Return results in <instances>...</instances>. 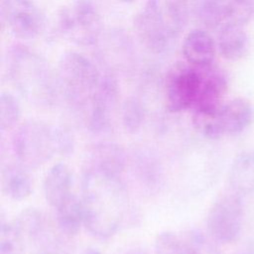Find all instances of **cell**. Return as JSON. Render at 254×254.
<instances>
[{
    "label": "cell",
    "instance_id": "cell-6",
    "mask_svg": "<svg viewBox=\"0 0 254 254\" xmlns=\"http://www.w3.org/2000/svg\"><path fill=\"white\" fill-rule=\"evenodd\" d=\"M12 149L17 162L36 169L58 155L56 125L30 120L21 124L13 134Z\"/></svg>",
    "mask_w": 254,
    "mask_h": 254
},
{
    "label": "cell",
    "instance_id": "cell-1",
    "mask_svg": "<svg viewBox=\"0 0 254 254\" xmlns=\"http://www.w3.org/2000/svg\"><path fill=\"white\" fill-rule=\"evenodd\" d=\"M84 226L98 239H108L125 224L130 198L121 175L83 168L80 180Z\"/></svg>",
    "mask_w": 254,
    "mask_h": 254
},
{
    "label": "cell",
    "instance_id": "cell-31",
    "mask_svg": "<svg viewBox=\"0 0 254 254\" xmlns=\"http://www.w3.org/2000/svg\"><path fill=\"white\" fill-rule=\"evenodd\" d=\"M243 254H253V253H243Z\"/></svg>",
    "mask_w": 254,
    "mask_h": 254
},
{
    "label": "cell",
    "instance_id": "cell-30",
    "mask_svg": "<svg viewBox=\"0 0 254 254\" xmlns=\"http://www.w3.org/2000/svg\"><path fill=\"white\" fill-rule=\"evenodd\" d=\"M118 1L123 2V3H131V2H133V1H135V0H118Z\"/></svg>",
    "mask_w": 254,
    "mask_h": 254
},
{
    "label": "cell",
    "instance_id": "cell-13",
    "mask_svg": "<svg viewBox=\"0 0 254 254\" xmlns=\"http://www.w3.org/2000/svg\"><path fill=\"white\" fill-rule=\"evenodd\" d=\"M127 161L128 155L121 145L113 142H101L89 149L83 168L122 175Z\"/></svg>",
    "mask_w": 254,
    "mask_h": 254
},
{
    "label": "cell",
    "instance_id": "cell-16",
    "mask_svg": "<svg viewBox=\"0 0 254 254\" xmlns=\"http://www.w3.org/2000/svg\"><path fill=\"white\" fill-rule=\"evenodd\" d=\"M217 49L222 58L228 61H239L249 51V38L243 26L225 24L219 30Z\"/></svg>",
    "mask_w": 254,
    "mask_h": 254
},
{
    "label": "cell",
    "instance_id": "cell-27",
    "mask_svg": "<svg viewBox=\"0 0 254 254\" xmlns=\"http://www.w3.org/2000/svg\"><path fill=\"white\" fill-rule=\"evenodd\" d=\"M122 254H149V253L142 248H131L126 250Z\"/></svg>",
    "mask_w": 254,
    "mask_h": 254
},
{
    "label": "cell",
    "instance_id": "cell-21",
    "mask_svg": "<svg viewBox=\"0 0 254 254\" xmlns=\"http://www.w3.org/2000/svg\"><path fill=\"white\" fill-rule=\"evenodd\" d=\"M23 241L29 240L31 243H38L48 233V225L42 211L36 208L23 210L13 222Z\"/></svg>",
    "mask_w": 254,
    "mask_h": 254
},
{
    "label": "cell",
    "instance_id": "cell-9",
    "mask_svg": "<svg viewBox=\"0 0 254 254\" xmlns=\"http://www.w3.org/2000/svg\"><path fill=\"white\" fill-rule=\"evenodd\" d=\"M200 71L198 66L176 64L168 72L165 84L166 107L178 113L193 110L200 92Z\"/></svg>",
    "mask_w": 254,
    "mask_h": 254
},
{
    "label": "cell",
    "instance_id": "cell-8",
    "mask_svg": "<svg viewBox=\"0 0 254 254\" xmlns=\"http://www.w3.org/2000/svg\"><path fill=\"white\" fill-rule=\"evenodd\" d=\"M242 222L241 195L229 190L211 204L206 216L207 233L217 243H232L238 239L241 233Z\"/></svg>",
    "mask_w": 254,
    "mask_h": 254
},
{
    "label": "cell",
    "instance_id": "cell-5",
    "mask_svg": "<svg viewBox=\"0 0 254 254\" xmlns=\"http://www.w3.org/2000/svg\"><path fill=\"white\" fill-rule=\"evenodd\" d=\"M254 118L252 104L245 98H234L211 111L193 112L192 124L205 138L220 139L246 130Z\"/></svg>",
    "mask_w": 254,
    "mask_h": 254
},
{
    "label": "cell",
    "instance_id": "cell-26",
    "mask_svg": "<svg viewBox=\"0 0 254 254\" xmlns=\"http://www.w3.org/2000/svg\"><path fill=\"white\" fill-rule=\"evenodd\" d=\"M56 141L58 155L67 156L73 152L74 139L68 129L63 126H56Z\"/></svg>",
    "mask_w": 254,
    "mask_h": 254
},
{
    "label": "cell",
    "instance_id": "cell-29",
    "mask_svg": "<svg viewBox=\"0 0 254 254\" xmlns=\"http://www.w3.org/2000/svg\"><path fill=\"white\" fill-rule=\"evenodd\" d=\"M234 1H240V2H250V3H254V0H234Z\"/></svg>",
    "mask_w": 254,
    "mask_h": 254
},
{
    "label": "cell",
    "instance_id": "cell-11",
    "mask_svg": "<svg viewBox=\"0 0 254 254\" xmlns=\"http://www.w3.org/2000/svg\"><path fill=\"white\" fill-rule=\"evenodd\" d=\"M1 18L10 33L20 40L36 39L44 27V16L32 0H1Z\"/></svg>",
    "mask_w": 254,
    "mask_h": 254
},
{
    "label": "cell",
    "instance_id": "cell-22",
    "mask_svg": "<svg viewBox=\"0 0 254 254\" xmlns=\"http://www.w3.org/2000/svg\"><path fill=\"white\" fill-rule=\"evenodd\" d=\"M146 117V107L141 99L130 96L121 106V122L128 133H135L142 127Z\"/></svg>",
    "mask_w": 254,
    "mask_h": 254
},
{
    "label": "cell",
    "instance_id": "cell-25",
    "mask_svg": "<svg viewBox=\"0 0 254 254\" xmlns=\"http://www.w3.org/2000/svg\"><path fill=\"white\" fill-rule=\"evenodd\" d=\"M154 254H188L183 235L172 231L159 233L154 242Z\"/></svg>",
    "mask_w": 254,
    "mask_h": 254
},
{
    "label": "cell",
    "instance_id": "cell-3",
    "mask_svg": "<svg viewBox=\"0 0 254 254\" xmlns=\"http://www.w3.org/2000/svg\"><path fill=\"white\" fill-rule=\"evenodd\" d=\"M7 75L17 90L31 103L52 105L60 93L56 73L47 61L23 45H15L6 58Z\"/></svg>",
    "mask_w": 254,
    "mask_h": 254
},
{
    "label": "cell",
    "instance_id": "cell-20",
    "mask_svg": "<svg viewBox=\"0 0 254 254\" xmlns=\"http://www.w3.org/2000/svg\"><path fill=\"white\" fill-rule=\"evenodd\" d=\"M191 10L196 20L209 29H220L229 22V0H192Z\"/></svg>",
    "mask_w": 254,
    "mask_h": 254
},
{
    "label": "cell",
    "instance_id": "cell-17",
    "mask_svg": "<svg viewBox=\"0 0 254 254\" xmlns=\"http://www.w3.org/2000/svg\"><path fill=\"white\" fill-rule=\"evenodd\" d=\"M228 185L230 190L239 195L254 191V149L235 157L229 169Z\"/></svg>",
    "mask_w": 254,
    "mask_h": 254
},
{
    "label": "cell",
    "instance_id": "cell-24",
    "mask_svg": "<svg viewBox=\"0 0 254 254\" xmlns=\"http://www.w3.org/2000/svg\"><path fill=\"white\" fill-rule=\"evenodd\" d=\"M21 115V108L18 99L9 91H2L0 94V128L4 132L14 127Z\"/></svg>",
    "mask_w": 254,
    "mask_h": 254
},
{
    "label": "cell",
    "instance_id": "cell-28",
    "mask_svg": "<svg viewBox=\"0 0 254 254\" xmlns=\"http://www.w3.org/2000/svg\"><path fill=\"white\" fill-rule=\"evenodd\" d=\"M81 254H102V252L100 250H98L97 248L94 247H87L85 248Z\"/></svg>",
    "mask_w": 254,
    "mask_h": 254
},
{
    "label": "cell",
    "instance_id": "cell-23",
    "mask_svg": "<svg viewBox=\"0 0 254 254\" xmlns=\"http://www.w3.org/2000/svg\"><path fill=\"white\" fill-rule=\"evenodd\" d=\"M188 254H222L220 249L209 235L197 229H190L182 234Z\"/></svg>",
    "mask_w": 254,
    "mask_h": 254
},
{
    "label": "cell",
    "instance_id": "cell-14",
    "mask_svg": "<svg viewBox=\"0 0 254 254\" xmlns=\"http://www.w3.org/2000/svg\"><path fill=\"white\" fill-rule=\"evenodd\" d=\"M43 192L50 206L56 208L73 192V175L64 163H57L50 168L43 182Z\"/></svg>",
    "mask_w": 254,
    "mask_h": 254
},
{
    "label": "cell",
    "instance_id": "cell-15",
    "mask_svg": "<svg viewBox=\"0 0 254 254\" xmlns=\"http://www.w3.org/2000/svg\"><path fill=\"white\" fill-rule=\"evenodd\" d=\"M182 52L189 64L204 66L213 64L216 44L207 31L193 29L185 37Z\"/></svg>",
    "mask_w": 254,
    "mask_h": 254
},
{
    "label": "cell",
    "instance_id": "cell-2",
    "mask_svg": "<svg viewBox=\"0 0 254 254\" xmlns=\"http://www.w3.org/2000/svg\"><path fill=\"white\" fill-rule=\"evenodd\" d=\"M189 14L188 0H146L134 18L136 36L150 53L168 54L184 32Z\"/></svg>",
    "mask_w": 254,
    "mask_h": 254
},
{
    "label": "cell",
    "instance_id": "cell-10",
    "mask_svg": "<svg viewBox=\"0 0 254 254\" xmlns=\"http://www.w3.org/2000/svg\"><path fill=\"white\" fill-rule=\"evenodd\" d=\"M119 96L120 88L117 78L112 73L101 75L98 87L84 115L85 125L90 132L100 134L110 129Z\"/></svg>",
    "mask_w": 254,
    "mask_h": 254
},
{
    "label": "cell",
    "instance_id": "cell-4",
    "mask_svg": "<svg viewBox=\"0 0 254 254\" xmlns=\"http://www.w3.org/2000/svg\"><path fill=\"white\" fill-rule=\"evenodd\" d=\"M60 93L74 110L84 112L100 82L95 64L77 52H66L59 60L56 71Z\"/></svg>",
    "mask_w": 254,
    "mask_h": 254
},
{
    "label": "cell",
    "instance_id": "cell-19",
    "mask_svg": "<svg viewBox=\"0 0 254 254\" xmlns=\"http://www.w3.org/2000/svg\"><path fill=\"white\" fill-rule=\"evenodd\" d=\"M54 210L57 226L62 234L75 235L84 225L82 201L75 193H72Z\"/></svg>",
    "mask_w": 254,
    "mask_h": 254
},
{
    "label": "cell",
    "instance_id": "cell-12",
    "mask_svg": "<svg viewBox=\"0 0 254 254\" xmlns=\"http://www.w3.org/2000/svg\"><path fill=\"white\" fill-rule=\"evenodd\" d=\"M131 166L134 177L150 193L160 190L164 185L163 165L157 154L146 147H138L131 153Z\"/></svg>",
    "mask_w": 254,
    "mask_h": 254
},
{
    "label": "cell",
    "instance_id": "cell-18",
    "mask_svg": "<svg viewBox=\"0 0 254 254\" xmlns=\"http://www.w3.org/2000/svg\"><path fill=\"white\" fill-rule=\"evenodd\" d=\"M28 168L20 164H8L2 169L1 184L4 192L13 200H23L33 190Z\"/></svg>",
    "mask_w": 254,
    "mask_h": 254
},
{
    "label": "cell",
    "instance_id": "cell-7",
    "mask_svg": "<svg viewBox=\"0 0 254 254\" xmlns=\"http://www.w3.org/2000/svg\"><path fill=\"white\" fill-rule=\"evenodd\" d=\"M58 29L76 46H94L102 33L99 9L91 0H74L59 11Z\"/></svg>",
    "mask_w": 254,
    "mask_h": 254
}]
</instances>
